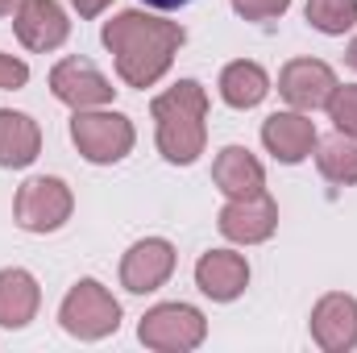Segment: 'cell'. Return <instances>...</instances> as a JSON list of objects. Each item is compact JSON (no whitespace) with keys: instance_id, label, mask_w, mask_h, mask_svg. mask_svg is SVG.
Instances as JSON below:
<instances>
[{"instance_id":"cell-14","label":"cell","mask_w":357,"mask_h":353,"mask_svg":"<svg viewBox=\"0 0 357 353\" xmlns=\"http://www.w3.org/2000/svg\"><path fill=\"white\" fill-rule=\"evenodd\" d=\"M195 287L212 303L241 299L245 287H250V262H245V254H237V250H208V254H199V262H195Z\"/></svg>"},{"instance_id":"cell-19","label":"cell","mask_w":357,"mask_h":353,"mask_svg":"<svg viewBox=\"0 0 357 353\" xmlns=\"http://www.w3.org/2000/svg\"><path fill=\"white\" fill-rule=\"evenodd\" d=\"M316 167L320 175L337 187H354L357 183V133H333L324 142H316Z\"/></svg>"},{"instance_id":"cell-10","label":"cell","mask_w":357,"mask_h":353,"mask_svg":"<svg viewBox=\"0 0 357 353\" xmlns=\"http://www.w3.org/2000/svg\"><path fill=\"white\" fill-rule=\"evenodd\" d=\"M316 142H320L316 121L307 112H299V108L270 112L266 121H262V146H266L270 158L282 163V167H299L303 158H312Z\"/></svg>"},{"instance_id":"cell-2","label":"cell","mask_w":357,"mask_h":353,"mask_svg":"<svg viewBox=\"0 0 357 353\" xmlns=\"http://www.w3.org/2000/svg\"><path fill=\"white\" fill-rule=\"evenodd\" d=\"M154 142L171 167H191L208 146V91L199 80H178L150 100Z\"/></svg>"},{"instance_id":"cell-9","label":"cell","mask_w":357,"mask_h":353,"mask_svg":"<svg viewBox=\"0 0 357 353\" xmlns=\"http://www.w3.org/2000/svg\"><path fill=\"white\" fill-rule=\"evenodd\" d=\"M216 229L233 246H262L278 229V204L270 191H258L250 200H229L216 216Z\"/></svg>"},{"instance_id":"cell-8","label":"cell","mask_w":357,"mask_h":353,"mask_svg":"<svg viewBox=\"0 0 357 353\" xmlns=\"http://www.w3.org/2000/svg\"><path fill=\"white\" fill-rule=\"evenodd\" d=\"M175 262H178V254L167 237H142L121 258V287L129 295H154L175 274Z\"/></svg>"},{"instance_id":"cell-27","label":"cell","mask_w":357,"mask_h":353,"mask_svg":"<svg viewBox=\"0 0 357 353\" xmlns=\"http://www.w3.org/2000/svg\"><path fill=\"white\" fill-rule=\"evenodd\" d=\"M345 63L357 71V33H354V42H349V50H345Z\"/></svg>"},{"instance_id":"cell-4","label":"cell","mask_w":357,"mask_h":353,"mask_svg":"<svg viewBox=\"0 0 357 353\" xmlns=\"http://www.w3.org/2000/svg\"><path fill=\"white\" fill-rule=\"evenodd\" d=\"M71 142L75 150L88 158L91 167H112L121 158H129L133 142H137V129L125 112H112V108H79L71 117Z\"/></svg>"},{"instance_id":"cell-18","label":"cell","mask_w":357,"mask_h":353,"mask_svg":"<svg viewBox=\"0 0 357 353\" xmlns=\"http://www.w3.org/2000/svg\"><path fill=\"white\" fill-rule=\"evenodd\" d=\"M220 100L229 104V108H237V112H245V108H258L262 100L270 96V75L262 63H254V59H237V63H229L225 71H220Z\"/></svg>"},{"instance_id":"cell-13","label":"cell","mask_w":357,"mask_h":353,"mask_svg":"<svg viewBox=\"0 0 357 353\" xmlns=\"http://www.w3.org/2000/svg\"><path fill=\"white\" fill-rule=\"evenodd\" d=\"M13 29H17V42L25 50L46 54V50H59L71 38V17L59 0H25L13 17Z\"/></svg>"},{"instance_id":"cell-21","label":"cell","mask_w":357,"mask_h":353,"mask_svg":"<svg viewBox=\"0 0 357 353\" xmlns=\"http://www.w3.org/2000/svg\"><path fill=\"white\" fill-rule=\"evenodd\" d=\"M328 121L341 133H357V84H337L328 100Z\"/></svg>"},{"instance_id":"cell-15","label":"cell","mask_w":357,"mask_h":353,"mask_svg":"<svg viewBox=\"0 0 357 353\" xmlns=\"http://www.w3.org/2000/svg\"><path fill=\"white\" fill-rule=\"evenodd\" d=\"M212 183L225 191V200H250L266 191V167L245 146H225L212 163Z\"/></svg>"},{"instance_id":"cell-26","label":"cell","mask_w":357,"mask_h":353,"mask_svg":"<svg viewBox=\"0 0 357 353\" xmlns=\"http://www.w3.org/2000/svg\"><path fill=\"white\" fill-rule=\"evenodd\" d=\"M21 4H25V0H0V17H17Z\"/></svg>"},{"instance_id":"cell-17","label":"cell","mask_w":357,"mask_h":353,"mask_svg":"<svg viewBox=\"0 0 357 353\" xmlns=\"http://www.w3.org/2000/svg\"><path fill=\"white\" fill-rule=\"evenodd\" d=\"M42 154V125L29 112L0 108V167L4 171H25Z\"/></svg>"},{"instance_id":"cell-20","label":"cell","mask_w":357,"mask_h":353,"mask_svg":"<svg viewBox=\"0 0 357 353\" xmlns=\"http://www.w3.org/2000/svg\"><path fill=\"white\" fill-rule=\"evenodd\" d=\"M303 17H307L312 29H320L328 38H341L357 25V0H307Z\"/></svg>"},{"instance_id":"cell-22","label":"cell","mask_w":357,"mask_h":353,"mask_svg":"<svg viewBox=\"0 0 357 353\" xmlns=\"http://www.w3.org/2000/svg\"><path fill=\"white\" fill-rule=\"evenodd\" d=\"M241 21H274L291 8V0H229Z\"/></svg>"},{"instance_id":"cell-3","label":"cell","mask_w":357,"mask_h":353,"mask_svg":"<svg viewBox=\"0 0 357 353\" xmlns=\"http://www.w3.org/2000/svg\"><path fill=\"white\" fill-rule=\"evenodd\" d=\"M59 324L75 341H104L121 329V303L100 278H79L59 303Z\"/></svg>"},{"instance_id":"cell-24","label":"cell","mask_w":357,"mask_h":353,"mask_svg":"<svg viewBox=\"0 0 357 353\" xmlns=\"http://www.w3.org/2000/svg\"><path fill=\"white\" fill-rule=\"evenodd\" d=\"M108 4H112V0H71V8H75V13H79L84 21H91V17H100V13H104Z\"/></svg>"},{"instance_id":"cell-11","label":"cell","mask_w":357,"mask_h":353,"mask_svg":"<svg viewBox=\"0 0 357 353\" xmlns=\"http://www.w3.org/2000/svg\"><path fill=\"white\" fill-rule=\"evenodd\" d=\"M333 91H337V71L324 59H291L278 71V96L299 112L328 108Z\"/></svg>"},{"instance_id":"cell-23","label":"cell","mask_w":357,"mask_h":353,"mask_svg":"<svg viewBox=\"0 0 357 353\" xmlns=\"http://www.w3.org/2000/svg\"><path fill=\"white\" fill-rule=\"evenodd\" d=\"M25 84H29V63L0 50V91H17V88H25Z\"/></svg>"},{"instance_id":"cell-7","label":"cell","mask_w":357,"mask_h":353,"mask_svg":"<svg viewBox=\"0 0 357 353\" xmlns=\"http://www.w3.org/2000/svg\"><path fill=\"white\" fill-rule=\"evenodd\" d=\"M50 91L71 112H79V108H108L112 96H116L112 80L96 63H88V59H59L50 67Z\"/></svg>"},{"instance_id":"cell-6","label":"cell","mask_w":357,"mask_h":353,"mask_svg":"<svg viewBox=\"0 0 357 353\" xmlns=\"http://www.w3.org/2000/svg\"><path fill=\"white\" fill-rule=\"evenodd\" d=\"M204 337L208 320L191 303H154L137 324V341L154 353H191L204 345Z\"/></svg>"},{"instance_id":"cell-12","label":"cell","mask_w":357,"mask_h":353,"mask_svg":"<svg viewBox=\"0 0 357 353\" xmlns=\"http://www.w3.org/2000/svg\"><path fill=\"white\" fill-rule=\"evenodd\" d=\"M312 341L324 353H349L357 350V299L345 291H328L312 308Z\"/></svg>"},{"instance_id":"cell-1","label":"cell","mask_w":357,"mask_h":353,"mask_svg":"<svg viewBox=\"0 0 357 353\" xmlns=\"http://www.w3.org/2000/svg\"><path fill=\"white\" fill-rule=\"evenodd\" d=\"M100 42H104V50L112 54L121 84L146 91L171 71L178 46L187 42V29H183L178 21L158 17V13L125 8V13H116L112 21H104Z\"/></svg>"},{"instance_id":"cell-5","label":"cell","mask_w":357,"mask_h":353,"mask_svg":"<svg viewBox=\"0 0 357 353\" xmlns=\"http://www.w3.org/2000/svg\"><path fill=\"white\" fill-rule=\"evenodd\" d=\"M75 212V195L67 187V179L59 175H33L17 187L13 200V220L25 233H59Z\"/></svg>"},{"instance_id":"cell-25","label":"cell","mask_w":357,"mask_h":353,"mask_svg":"<svg viewBox=\"0 0 357 353\" xmlns=\"http://www.w3.org/2000/svg\"><path fill=\"white\" fill-rule=\"evenodd\" d=\"M146 8H154V13H175V8H183V4H191V0H142Z\"/></svg>"},{"instance_id":"cell-16","label":"cell","mask_w":357,"mask_h":353,"mask_svg":"<svg viewBox=\"0 0 357 353\" xmlns=\"http://www.w3.org/2000/svg\"><path fill=\"white\" fill-rule=\"evenodd\" d=\"M42 308V287L29 270L21 266H4L0 270V329L17 333L25 329Z\"/></svg>"}]
</instances>
